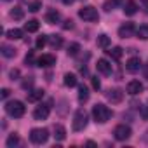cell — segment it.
Returning a JSON list of instances; mask_svg holds the SVG:
<instances>
[{
    "instance_id": "cell-1",
    "label": "cell",
    "mask_w": 148,
    "mask_h": 148,
    "mask_svg": "<svg viewBox=\"0 0 148 148\" xmlns=\"http://www.w3.org/2000/svg\"><path fill=\"white\" fill-rule=\"evenodd\" d=\"M112 110L108 108V106H105V105H101V103H98V105H94L92 106V117H94V120L98 122V124H105V122H108L110 119H112Z\"/></svg>"
},
{
    "instance_id": "cell-2",
    "label": "cell",
    "mask_w": 148,
    "mask_h": 148,
    "mask_svg": "<svg viewBox=\"0 0 148 148\" xmlns=\"http://www.w3.org/2000/svg\"><path fill=\"white\" fill-rule=\"evenodd\" d=\"M87 120H89V115L84 108H79L75 112V117H73V131H84L87 127Z\"/></svg>"
},
{
    "instance_id": "cell-3",
    "label": "cell",
    "mask_w": 148,
    "mask_h": 148,
    "mask_svg": "<svg viewBox=\"0 0 148 148\" xmlns=\"http://www.w3.org/2000/svg\"><path fill=\"white\" fill-rule=\"evenodd\" d=\"M5 112H7L11 117H14V119H21V117L25 115V112H26V106H25L21 101H9V103L5 105Z\"/></svg>"
},
{
    "instance_id": "cell-4",
    "label": "cell",
    "mask_w": 148,
    "mask_h": 148,
    "mask_svg": "<svg viewBox=\"0 0 148 148\" xmlns=\"http://www.w3.org/2000/svg\"><path fill=\"white\" fill-rule=\"evenodd\" d=\"M47 139H49V131H47V129H44V127L32 129V132H30V141H32L33 145H44Z\"/></svg>"
},
{
    "instance_id": "cell-5",
    "label": "cell",
    "mask_w": 148,
    "mask_h": 148,
    "mask_svg": "<svg viewBox=\"0 0 148 148\" xmlns=\"http://www.w3.org/2000/svg\"><path fill=\"white\" fill-rule=\"evenodd\" d=\"M79 18H82L84 21H98L99 19V14H98V9L92 7V5H86L79 11Z\"/></svg>"
},
{
    "instance_id": "cell-6",
    "label": "cell",
    "mask_w": 148,
    "mask_h": 148,
    "mask_svg": "<svg viewBox=\"0 0 148 148\" xmlns=\"http://www.w3.org/2000/svg\"><path fill=\"white\" fill-rule=\"evenodd\" d=\"M131 134H132V131H131V127L125 125V124H120V125H117V127L113 129V136H115L117 141H125V139L131 138Z\"/></svg>"
},
{
    "instance_id": "cell-7",
    "label": "cell",
    "mask_w": 148,
    "mask_h": 148,
    "mask_svg": "<svg viewBox=\"0 0 148 148\" xmlns=\"http://www.w3.org/2000/svg\"><path fill=\"white\" fill-rule=\"evenodd\" d=\"M136 33V26L132 25V23H124L120 28H119V37H122V38H129V37H132Z\"/></svg>"
},
{
    "instance_id": "cell-8",
    "label": "cell",
    "mask_w": 148,
    "mask_h": 148,
    "mask_svg": "<svg viewBox=\"0 0 148 148\" xmlns=\"http://www.w3.org/2000/svg\"><path fill=\"white\" fill-rule=\"evenodd\" d=\"M49 113H51V106L49 105H40V106L35 108L33 117H35V120H45L49 117Z\"/></svg>"
},
{
    "instance_id": "cell-9",
    "label": "cell",
    "mask_w": 148,
    "mask_h": 148,
    "mask_svg": "<svg viewBox=\"0 0 148 148\" xmlns=\"http://www.w3.org/2000/svg\"><path fill=\"white\" fill-rule=\"evenodd\" d=\"M105 96H106V99L112 101V103H120V101L124 99V92H122L120 89H108V91L105 92Z\"/></svg>"
},
{
    "instance_id": "cell-10",
    "label": "cell",
    "mask_w": 148,
    "mask_h": 148,
    "mask_svg": "<svg viewBox=\"0 0 148 148\" xmlns=\"http://www.w3.org/2000/svg\"><path fill=\"white\" fill-rule=\"evenodd\" d=\"M96 68H98V71H99V73H103V75H112V71H113V68H112L110 61H106V59H98Z\"/></svg>"
},
{
    "instance_id": "cell-11",
    "label": "cell",
    "mask_w": 148,
    "mask_h": 148,
    "mask_svg": "<svg viewBox=\"0 0 148 148\" xmlns=\"http://www.w3.org/2000/svg\"><path fill=\"white\" fill-rule=\"evenodd\" d=\"M125 70H127L129 73L139 71V70H141V59H139V58H131V59L125 63Z\"/></svg>"
},
{
    "instance_id": "cell-12",
    "label": "cell",
    "mask_w": 148,
    "mask_h": 148,
    "mask_svg": "<svg viewBox=\"0 0 148 148\" xmlns=\"http://www.w3.org/2000/svg\"><path fill=\"white\" fill-rule=\"evenodd\" d=\"M37 64L38 66H52V64H56V58L52 56V54H42L38 59H37Z\"/></svg>"
},
{
    "instance_id": "cell-13",
    "label": "cell",
    "mask_w": 148,
    "mask_h": 148,
    "mask_svg": "<svg viewBox=\"0 0 148 148\" xmlns=\"http://www.w3.org/2000/svg\"><path fill=\"white\" fill-rule=\"evenodd\" d=\"M143 91V84L139 82V80H131L129 84H127V92L131 94V96H136V94H139Z\"/></svg>"
},
{
    "instance_id": "cell-14",
    "label": "cell",
    "mask_w": 148,
    "mask_h": 148,
    "mask_svg": "<svg viewBox=\"0 0 148 148\" xmlns=\"http://www.w3.org/2000/svg\"><path fill=\"white\" fill-rule=\"evenodd\" d=\"M44 91L42 89H33V91H28V101L30 103H37V101H40L42 98H44Z\"/></svg>"
},
{
    "instance_id": "cell-15",
    "label": "cell",
    "mask_w": 148,
    "mask_h": 148,
    "mask_svg": "<svg viewBox=\"0 0 148 148\" xmlns=\"http://www.w3.org/2000/svg\"><path fill=\"white\" fill-rule=\"evenodd\" d=\"M124 12H125V16H134L138 12V4L134 0H127L125 5H124Z\"/></svg>"
},
{
    "instance_id": "cell-16",
    "label": "cell",
    "mask_w": 148,
    "mask_h": 148,
    "mask_svg": "<svg viewBox=\"0 0 148 148\" xmlns=\"http://www.w3.org/2000/svg\"><path fill=\"white\" fill-rule=\"evenodd\" d=\"M59 18H61V16H59V12H58L56 9H51V11L45 14V21H47L49 25H56V23L59 21Z\"/></svg>"
},
{
    "instance_id": "cell-17",
    "label": "cell",
    "mask_w": 148,
    "mask_h": 148,
    "mask_svg": "<svg viewBox=\"0 0 148 148\" xmlns=\"http://www.w3.org/2000/svg\"><path fill=\"white\" fill-rule=\"evenodd\" d=\"M49 45H51L52 49H59V47L63 45V37H59V35H51V37H49Z\"/></svg>"
},
{
    "instance_id": "cell-18",
    "label": "cell",
    "mask_w": 148,
    "mask_h": 148,
    "mask_svg": "<svg viewBox=\"0 0 148 148\" xmlns=\"http://www.w3.org/2000/svg\"><path fill=\"white\" fill-rule=\"evenodd\" d=\"M54 138L58 139V141H63L64 138H66V129L63 127V125H54Z\"/></svg>"
},
{
    "instance_id": "cell-19",
    "label": "cell",
    "mask_w": 148,
    "mask_h": 148,
    "mask_svg": "<svg viewBox=\"0 0 148 148\" xmlns=\"http://www.w3.org/2000/svg\"><path fill=\"white\" fill-rule=\"evenodd\" d=\"M120 4H122V0H106L105 5H103V9H105L106 12H110V11H113L115 7H119Z\"/></svg>"
},
{
    "instance_id": "cell-20",
    "label": "cell",
    "mask_w": 148,
    "mask_h": 148,
    "mask_svg": "<svg viewBox=\"0 0 148 148\" xmlns=\"http://www.w3.org/2000/svg\"><path fill=\"white\" fill-rule=\"evenodd\" d=\"M2 54L5 56V58H14L16 56V49L14 47H11V45H7V44H2Z\"/></svg>"
},
{
    "instance_id": "cell-21",
    "label": "cell",
    "mask_w": 148,
    "mask_h": 148,
    "mask_svg": "<svg viewBox=\"0 0 148 148\" xmlns=\"http://www.w3.org/2000/svg\"><path fill=\"white\" fill-rule=\"evenodd\" d=\"M21 37H23V30H19V28H12L7 32V38H11V40H19Z\"/></svg>"
},
{
    "instance_id": "cell-22",
    "label": "cell",
    "mask_w": 148,
    "mask_h": 148,
    "mask_svg": "<svg viewBox=\"0 0 148 148\" xmlns=\"http://www.w3.org/2000/svg\"><path fill=\"white\" fill-rule=\"evenodd\" d=\"M136 35H138V38H141V40H148V25H141V26L136 30Z\"/></svg>"
},
{
    "instance_id": "cell-23",
    "label": "cell",
    "mask_w": 148,
    "mask_h": 148,
    "mask_svg": "<svg viewBox=\"0 0 148 148\" xmlns=\"http://www.w3.org/2000/svg\"><path fill=\"white\" fill-rule=\"evenodd\" d=\"M77 77L73 75V73H66L64 75V86H68V87H75L77 86Z\"/></svg>"
},
{
    "instance_id": "cell-24",
    "label": "cell",
    "mask_w": 148,
    "mask_h": 148,
    "mask_svg": "<svg viewBox=\"0 0 148 148\" xmlns=\"http://www.w3.org/2000/svg\"><path fill=\"white\" fill-rule=\"evenodd\" d=\"M38 26H40V23H38L37 19H30V21L25 25V30H26V32H30V33H33V32H37V30H38Z\"/></svg>"
},
{
    "instance_id": "cell-25",
    "label": "cell",
    "mask_w": 148,
    "mask_h": 148,
    "mask_svg": "<svg viewBox=\"0 0 148 148\" xmlns=\"http://www.w3.org/2000/svg\"><path fill=\"white\" fill-rule=\"evenodd\" d=\"M87 99H89V91H87L86 86H80L79 87V101L80 103H86Z\"/></svg>"
},
{
    "instance_id": "cell-26",
    "label": "cell",
    "mask_w": 148,
    "mask_h": 148,
    "mask_svg": "<svg viewBox=\"0 0 148 148\" xmlns=\"http://www.w3.org/2000/svg\"><path fill=\"white\" fill-rule=\"evenodd\" d=\"M11 18H12V19H16V21H19V19H23V18H25V11H23L21 7H14V9L11 11Z\"/></svg>"
},
{
    "instance_id": "cell-27",
    "label": "cell",
    "mask_w": 148,
    "mask_h": 148,
    "mask_svg": "<svg viewBox=\"0 0 148 148\" xmlns=\"http://www.w3.org/2000/svg\"><path fill=\"white\" fill-rule=\"evenodd\" d=\"M98 47H101V49L110 47V37L108 35H99L98 37Z\"/></svg>"
},
{
    "instance_id": "cell-28",
    "label": "cell",
    "mask_w": 148,
    "mask_h": 148,
    "mask_svg": "<svg viewBox=\"0 0 148 148\" xmlns=\"http://www.w3.org/2000/svg\"><path fill=\"white\" fill-rule=\"evenodd\" d=\"M108 54H110L113 59H117V61H119V59L122 58V54H124V49H122V47H113L112 51H108Z\"/></svg>"
},
{
    "instance_id": "cell-29",
    "label": "cell",
    "mask_w": 148,
    "mask_h": 148,
    "mask_svg": "<svg viewBox=\"0 0 148 148\" xmlns=\"http://www.w3.org/2000/svg\"><path fill=\"white\" fill-rule=\"evenodd\" d=\"M19 145V136L18 134H11L9 138H7V146L9 148H14V146H18Z\"/></svg>"
},
{
    "instance_id": "cell-30",
    "label": "cell",
    "mask_w": 148,
    "mask_h": 148,
    "mask_svg": "<svg viewBox=\"0 0 148 148\" xmlns=\"http://www.w3.org/2000/svg\"><path fill=\"white\" fill-rule=\"evenodd\" d=\"M66 52H68V56H77V54L80 52V45H79V44H70Z\"/></svg>"
},
{
    "instance_id": "cell-31",
    "label": "cell",
    "mask_w": 148,
    "mask_h": 148,
    "mask_svg": "<svg viewBox=\"0 0 148 148\" xmlns=\"http://www.w3.org/2000/svg\"><path fill=\"white\" fill-rule=\"evenodd\" d=\"M40 9H42L40 0H33V2H30V5H28V11H32V12H38Z\"/></svg>"
},
{
    "instance_id": "cell-32",
    "label": "cell",
    "mask_w": 148,
    "mask_h": 148,
    "mask_svg": "<svg viewBox=\"0 0 148 148\" xmlns=\"http://www.w3.org/2000/svg\"><path fill=\"white\" fill-rule=\"evenodd\" d=\"M47 42H49V37H45V35H40V37L37 38V42H35V45H37V49H44Z\"/></svg>"
},
{
    "instance_id": "cell-33",
    "label": "cell",
    "mask_w": 148,
    "mask_h": 148,
    "mask_svg": "<svg viewBox=\"0 0 148 148\" xmlns=\"http://www.w3.org/2000/svg\"><path fill=\"white\" fill-rule=\"evenodd\" d=\"M25 63L26 64H35L37 61H35V56H33V52H28L26 54V58H25Z\"/></svg>"
},
{
    "instance_id": "cell-34",
    "label": "cell",
    "mask_w": 148,
    "mask_h": 148,
    "mask_svg": "<svg viewBox=\"0 0 148 148\" xmlns=\"http://www.w3.org/2000/svg\"><path fill=\"white\" fill-rule=\"evenodd\" d=\"M9 75H11V79H12V80H18V79H19V70H18V68L11 70V73H9Z\"/></svg>"
},
{
    "instance_id": "cell-35",
    "label": "cell",
    "mask_w": 148,
    "mask_h": 148,
    "mask_svg": "<svg viewBox=\"0 0 148 148\" xmlns=\"http://www.w3.org/2000/svg\"><path fill=\"white\" fill-rule=\"evenodd\" d=\"M91 82H92V87H94L96 91L101 87V82H99V79H98V77H92V79H91Z\"/></svg>"
},
{
    "instance_id": "cell-36",
    "label": "cell",
    "mask_w": 148,
    "mask_h": 148,
    "mask_svg": "<svg viewBox=\"0 0 148 148\" xmlns=\"http://www.w3.org/2000/svg\"><path fill=\"white\" fill-rule=\"evenodd\" d=\"M32 86H33V79H32V77H28V80H25V82H23V89H30Z\"/></svg>"
},
{
    "instance_id": "cell-37",
    "label": "cell",
    "mask_w": 148,
    "mask_h": 148,
    "mask_svg": "<svg viewBox=\"0 0 148 148\" xmlns=\"http://www.w3.org/2000/svg\"><path fill=\"white\" fill-rule=\"evenodd\" d=\"M141 117H143V120H148V103L143 106V110H141Z\"/></svg>"
},
{
    "instance_id": "cell-38",
    "label": "cell",
    "mask_w": 148,
    "mask_h": 148,
    "mask_svg": "<svg viewBox=\"0 0 148 148\" xmlns=\"http://www.w3.org/2000/svg\"><path fill=\"white\" fill-rule=\"evenodd\" d=\"M63 28H64V30H71V28H73V21H71V19H66V21L63 23Z\"/></svg>"
},
{
    "instance_id": "cell-39",
    "label": "cell",
    "mask_w": 148,
    "mask_h": 148,
    "mask_svg": "<svg viewBox=\"0 0 148 148\" xmlns=\"http://www.w3.org/2000/svg\"><path fill=\"white\" fill-rule=\"evenodd\" d=\"M9 94H11V91H9V89H2V94H0V96H2V99H7V98H9Z\"/></svg>"
},
{
    "instance_id": "cell-40",
    "label": "cell",
    "mask_w": 148,
    "mask_h": 148,
    "mask_svg": "<svg viewBox=\"0 0 148 148\" xmlns=\"http://www.w3.org/2000/svg\"><path fill=\"white\" fill-rule=\"evenodd\" d=\"M143 141L148 145V129H146V132H145V136H143Z\"/></svg>"
},
{
    "instance_id": "cell-41",
    "label": "cell",
    "mask_w": 148,
    "mask_h": 148,
    "mask_svg": "<svg viewBox=\"0 0 148 148\" xmlns=\"http://www.w3.org/2000/svg\"><path fill=\"white\" fill-rule=\"evenodd\" d=\"M73 2H75V0H63L64 5H70V4H73Z\"/></svg>"
},
{
    "instance_id": "cell-42",
    "label": "cell",
    "mask_w": 148,
    "mask_h": 148,
    "mask_svg": "<svg viewBox=\"0 0 148 148\" xmlns=\"http://www.w3.org/2000/svg\"><path fill=\"white\" fill-rule=\"evenodd\" d=\"M145 11L148 12V0H145Z\"/></svg>"
},
{
    "instance_id": "cell-43",
    "label": "cell",
    "mask_w": 148,
    "mask_h": 148,
    "mask_svg": "<svg viewBox=\"0 0 148 148\" xmlns=\"http://www.w3.org/2000/svg\"><path fill=\"white\" fill-rule=\"evenodd\" d=\"M145 77L148 79V64H146V68H145Z\"/></svg>"
},
{
    "instance_id": "cell-44",
    "label": "cell",
    "mask_w": 148,
    "mask_h": 148,
    "mask_svg": "<svg viewBox=\"0 0 148 148\" xmlns=\"http://www.w3.org/2000/svg\"><path fill=\"white\" fill-rule=\"evenodd\" d=\"M4 2H9V0H4Z\"/></svg>"
}]
</instances>
